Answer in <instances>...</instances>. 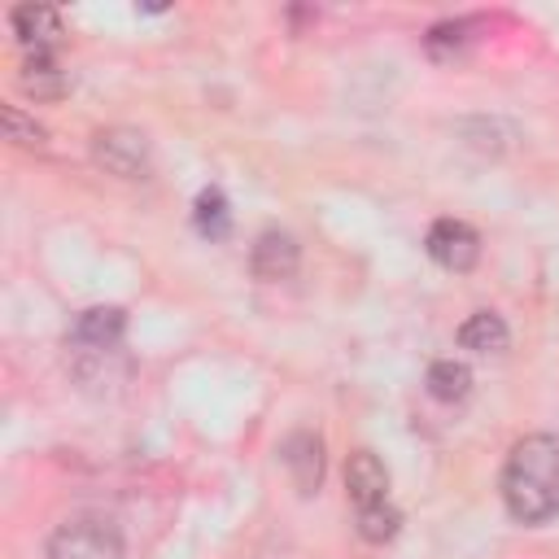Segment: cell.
Here are the masks:
<instances>
[{
  "label": "cell",
  "instance_id": "obj_11",
  "mask_svg": "<svg viewBox=\"0 0 559 559\" xmlns=\"http://www.w3.org/2000/svg\"><path fill=\"white\" fill-rule=\"evenodd\" d=\"M459 345L472 349V354H502V349L511 345V332H507L502 314H493V310H476V314L463 319V328H459Z\"/></svg>",
  "mask_w": 559,
  "mask_h": 559
},
{
  "label": "cell",
  "instance_id": "obj_13",
  "mask_svg": "<svg viewBox=\"0 0 559 559\" xmlns=\"http://www.w3.org/2000/svg\"><path fill=\"white\" fill-rule=\"evenodd\" d=\"M192 223H197V231L210 236V240H223V236L231 231V210H227L223 188H201V192H197V201H192Z\"/></svg>",
  "mask_w": 559,
  "mask_h": 559
},
{
  "label": "cell",
  "instance_id": "obj_10",
  "mask_svg": "<svg viewBox=\"0 0 559 559\" xmlns=\"http://www.w3.org/2000/svg\"><path fill=\"white\" fill-rule=\"evenodd\" d=\"M17 87L31 100H61L66 96V74H61L52 52H26L22 66H17Z\"/></svg>",
  "mask_w": 559,
  "mask_h": 559
},
{
  "label": "cell",
  "instance_id": "obj_12",
  "mask_svg": "<svg viewBox=\"0 0 559 559\" xmlns=\"http://www.w3.org/2000/svg\"><path fill=\"white\" fill-rule=\"evenodd\" d=\"M424 389L437 402H463L472 393V367L459 362V358H437L428 367V376H424Z\"/></svg>",
  "mask_w": 559,
  "mask_h": 559
},
{
  "label": "cell",
  "instance_id": "obj_9",
  "mask_svg": "<svg viewBox=\"0 0 559 559\" xmlns=\"http://www.w3.org/2000/svg\"><path fill=\"white\" fill-rule=\"evenodd\" d=\"M9 26H13L22 52H52L61 44V35H66L57 9H48V4H17L9 13Z\"/></svg>",
  "mask_w": 559,
  "mask_h": 559
},
{
  "label": "cell",
  "instance_id": "obj_7",
  "mask_svg": "<svg viewBox=\"0 0 559 559\" xmlns=\"http://www.w3.org/2000/svg\"><path fill=\"white\" fill-rule=\"evenodd\" d=\"M345 493L358 507H371V502H389V467L376 450H354L345 459Z\"/></svg>",
  "mask_w": 559,
  "mask_h": 559
},
{
  "label": "cell",
  "instance_id": "obj_15",
  "mask_svg": "<svg viewBox=\"0 0 559 559\" xmlns=\"http://www.w3.org/2000/svg\"><path fill=\"white\" fill-rule=\"evenodd\" d=\"M4 131H9V140L17 148H44L48 144V131L26 109H17V105H4Z\"/></svg>",
  "mask_w": 559,
  "mask_h": 559
},
{
  "label": "cell",
  "instance_id": "obj_1",
  "mask_svg": "<svg viewBox=\"0 0 559 559\" xmlns=\"http://www.w3.org/2000/svg\"><path fill=\"white\" fill-rule=\"evenodd\" d=\"M502 507L520 524H546L559 515V437L528 432L502 463Z\"/></svg>",
  "mask_w": 559,
  "mask_h": 559
},
{
  "label": "cell",
  "instance_id": "obj_2",
  "mask_svg": "<svg viewBox=\"0 0 559 559\" xmlns=\"http://www.w3.org/2000/svg\"><path fill=\"white\" fill-rule=\"evenodd\" d=\"M44 559H127L122 533L114 520L105 515H74L66 524H57V533L48 537Z\"/></svg>",
  "mask_w": 559,
  "mask_h": 559
},
{
  "label": "cell",
  "instance_id": "obj_5",
  "mask_svg": "<svg viewBox=\"0 0 559 559\" xmlns=\"http://www.w3.org/2000/svg\"><path fill=\"white\" fill-rule=\"evenodd\" d=\"M122 332H127V310L122 306H87L74 319L66 345H74L79 354H109V349H118Z\"/></svg>",
  "mask_w": 559,
  "mask_h": 559
},
{
  "label": "cell",
  "instance_id": "obj_8",
  "mask_svg": "<svg viewBox=\"0 0 559 559\" xmlns=\"http://www.w3.org/2000/svg\"><path fill=\"white\" fill-rule=\"evenodd\" d=\"M297 262H301V249H297V240H293L288 231H280V227H266V231L253 240V249H249V271H253L258 280H288V275L297 271Z\"/></svg>",
  "mask_w": 559,
  "mask_h": 559
},
{
  "label": "cell",
  "instance_id": "obj_14",
  "mask_svg": "<svg viewBox=\"0 0 559 559\" xmlns=\"http://www.w3.org/2000/svg\"><path fill=\"white\" fill-rule=\"evenodd\" d=\"M402 528V511L393 502H371V507H358V537L380 546V542H393Z\"/></svg>",
  "mask_w": 559,
  "mask_h": 559
},
{
  "label": "cell",
  "instance_id": "obj_3",
  "mask_svg": "<svg viewBox=\"0 0 559 559\" xmlns=\"http://www.w3.org/2000/svg\"><path fill=\"white\" fill-rule=\"evenodd\" d=\"M92 157H96V166H105L118 179H140V175H148L153 148H148V135L135 127H105L92 135Z\"/></svg>",
  "mask_w": 559,
  "mask_h": 559
},
{
  "label": "cell",
  "instance_id": "obj_4",
  "mask_svg": "<svg viewBox=\"0 0 559 559\" xmlns=\"http://www.w3.org/2000/svg\"><path fill=\"white\" fill-rule=\"evenodd\" d=\"M424 249L441 271L463 275V271H472L480 262V231L472 223H463V218H437L428 227V236H424Z\"/></svg>",
  "mask_w": 559,
  "mask_h": 559
},
{
  "label": "cell",
  "instance_id": "obj_6",
  "mask_svg": "<svg viewBox=\"0 0 559 559\" xmlns=\"http://www.w3.org/2000/svg\"><path fill=\"white\" fill-rule=\"evenodd\" d=\"M280 459L297 485V493H319L323 485V437L319 432H288L280 445Z\"/></svg>",
  "mask_w": 559,
  "mask_h": 559
}]
</instances>
